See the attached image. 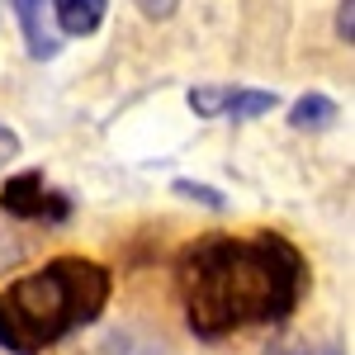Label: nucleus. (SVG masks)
Returning <instances> with one entry per match:
<instances>
[{
	"label": "nucleus",
	"mask_w": 355,
	"mask_h": 355,
	"mask_svg": "<svg viewBox=\"0 0 355 355\" xmlns=\"http://www.w3.org/2000/svg\"><path fill=\"white\" fill-rule=\"evenodd\" d=\"M308 266L275 232L256 237H204L180 256V299L190 331L218 341L227 331L279 322L294 313Z\"/></svg>",
	"instance_id": "obj_1"
},
{
	"label": "nucleus",
	"mask_w": 355,
	"mask_h": 355,
	"mask_svg": "<svg viewBox=\"0 0 355 355\" xmlns=\"http://www.w3.org/2000/svg\"><path fill=\"white\" fill-rule=\"evenodd\" d=\"M110 303V270L85 256H57L43 270L0 289V346L38 355L76 327L95 322Z\"/></svg>",
	"instance_id": "obj_2"
},
{
	"label": "nucleus",
	"mask_w": 355,
	"mask_h": 355,
	"mask_svg": "<svg viewBox=\"0 0 355 355\" xmlns=\"http://www.w3.org/2000/svg\"><path fill=\"white\" fill-rule=\"evenodd\" d=\"M279 100L275 90H242V85H199L190 90V110L204 119H256V114H270Z\"/></svg>",
	"instance_id": "obj_3"
},
{
	"label": "nucleus",
	"mask_w": 355,
	"mask_h": 355,
	"mask_svg": "<svg viewBox=\"0 0 355 355\" xmlns=\"http://www.w3.org/2000/svg\"><path fill=\"white\" fill-rule=\"evenodd\" d=\"M0 204H5V214H15V218H67V199L48 190L38 171L5 180Z\"/></svg>",
	"instance_id": "obj_4"
},
{
	"label": "nucleus",
	"mask_w": 355,
	"mask_h": 355,
	"mask_svg": "<svg viewBox=\"0 0 355 355\" xmlns=\"http://www.w3.org/2000/svg\"><path fill=\"white\" fill-rule=\"evenodd\" d=\"M105 0H53V15L62 33H71V38H85V33H95L100 19H105Z\"/></svg>",
	"instance_id": "obj_5"
},
{
	"label": "nucleus",
	"mask_w": 355,
	"mask_h": 355,
	"mask_svg": "<svg viewBox=\"0 0 355 355\" xmlns=\"http://www.w3.org/2000/svg\"><path fill=\"white\" fill-rule=\"evenodd\" d=\"M15 10H19V24H24L28 53H33V57H53L57 53V38L48 33V24H43V0H15Z\"/></svg>",
	"instance_id": "obj_6"
},
{
	"label": "nucleus",
	"mask_w": 355,
	"mask_h": 355,
	"mask_svg": "<svg viewBox=\"0 0 355 355\" xmlns=\"http://www.w3.org/2000/svg\"><path fill=\"white\" fill-rule=\"evenodd\" d=\"M289 123L294 128H327V123H336V105L327 95H303L294 105V114H289Z\"/></svg>",
	"instance_id": "obj_7"
},
{
	"label": "nucleus",
	"mask_w": 355,
	"mask_h": 355,
	"mask_svg": "<svg viewBox=\"0 0 355 355\" xmlns=\"http://www.w3.org/2000/svg\"><path fill=\"white\" fill-rule=\"evenodd\" d=\"M175 5H180V0H137V10H142L147 19H171Z\"/></svg>",
	"instance_id": "obj_8"
},
{
	"label": "nucleus",
	"mask_w": 355,
	"mask_h": 355,
	"mask_svg": "<svg viewBox=\"0 0 355 355\" xmlns=\"http://www.w3.org/2000/svg\"><path fill=\"white\" fill-rule=\"evenodd\" d=\"M175 190H180V194H190V199H199V204H209V209H223V199H218L214 190H209V185H190V180H180Z\"/></svg>",
	"instance_id": "obj_9"
},
{
	"label": "nucleus",
	"mask_w": 355,
	"mask_h": 355,
	"mask_svg": "<svg viewBox=\"0 0 355 355\" xmlns=\"http://www.w3.org/2000/svg\"><path fill=\"white\" fill-rule=\"evenodd\" d=\"M351 10H355V0H341V10H336V33L351 43L355 38V19H351Z\"/></svg>",
	"instance_id": "obj_10"
},
{
	"label": "nucleus",
	"mask_w": 355,
	"mask_h": 355,
	"mask_svg": "<svg viewBox=\"0 0 355 355\" xmlns=\"http://www.w3.org/2000/svg\"><path fill=\"white\" fill-rule=\"evenodd\" d=\"M15 157H19V137H15L10 128H5V123H0V166L15 162Z\"/></svg>",
	"instance_id": "obj_11"
}]
</instances>
